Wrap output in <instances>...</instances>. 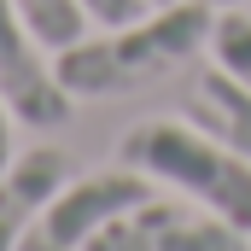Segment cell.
<instances>
[{
	"instance_id": "1",
	"label": "cell",
	"mask_w": 251,
	"mask_h": 251,
	"mask_svg": "<svg viewBox=\"0 0 251 251\" xmlns=\"http://www.w3.org/2000/svg\"><path fill=\"white\" fill-rule=\"evenodd\" d=\"M216 18H222V6H210V0H164L158 12H146L134 24H117V29L94 35V41L82 35V41L59 47L53 70L76 100L134 94V88L170 76L176 64L199 59L210 47V35H216Z\"/></svg>"
},
{
	"instance_id": "2",
	"label": "cell",
	"mask_w": 251,
	"mask_h": 251,
	"mask_svg": "<svg viewBox=\"0 0 251 251\" xmlns=\"http://www.w3.org/2000/svg\"><path fill=\"white\" fill-rule=\"evenodd\" d=\"M117 158L146 170L152 181L181 187L193 204L228 216L234 228L251 234V164L222 146L216 134H204L199 123H134L117 146Z\"/></svg>"
},
{
	"instance_id": "3",
	"label": "cell",
	"mask_w": 251,
	"mask_h": 251,
	"mask_svg": "<svg viewBox=\"0 0 251 251\" xmlns=\"http://www.w3.org/2000/svg\"><path fill=\"white\" fill-rule=\"evenodd\" d=\"M146 199H152V176L134 170V164L82 176V181L70 176V181L47 199V210L24 228L18 251H88V240H94L111 216H123L134 204H146Z\"/></svg>"
},
{
	"instance_id": "4",
	"label": "cell",
	"mask_w": 251,
	"mask_h": 251,
	"mask_svg": "<svg viewBox=\"0 0 251 251\" xmlns=\"http://www.w3.org/2000/svg\"><path fill=\"white\" fill-rule=\"evenodd\" d=\"M88 251H251V234L204 204H170L152 193L146 204L111 216Z\"/></svg>"
},
{
	"instance_id": "5",
	"label": "cell",
	"mask_w": 251,
	"mask_h": 251,
	"mask_svg": "<svg viewBox=\"0 0 251 251\" xmlns=\"http://www.w3.org/2000/svg\"><path fill=\"white\" fill-rule=\"evenodd\" d=\"M0 100L24 128H41V134L70 123V100H76L59 82V70L35 53V35L12 0H0Z\"/></svg>"
},
{
	"instance_id": "6",
	"label": "cell",
	"mask_w": 251,
	"mask_h": 251,
	"mask_svg": "<svg viewBox=\"0 0 251 251\" xmlns=\"http://www.w3.org/2000/svg\"><path fill=\"white\" fill-rule=\"evenodd\" d=\"M70 181V152L64 146H29L0 170V251H18L24 228L47 210V199Z\"/></svg>"
},
{
	"instance_id": "7",
	"label": "cell",
	"mask_w": 251,
	"mask_h": 251,
	"mask_svg": "<svg viewBox=\"0 0 251 251\" xmlns=\"http://www.w3.org/2000/svg\"><path fill=\"white\" fill-rule=\"evenodd\" d=\"M187 117L204 128V134H216L222 146H234V152L251 164V88H246V82H234L222 64L199 76Z\"/></svg>"
},
{
	"instance_id": "8",
	"label": "cell",
	"mask_w": 251,
	"mask_h": 251,
	"mask_svg": "<svg viewBox=\"0 0 251 251\" xmlns=\"http://www.w3.org/2000/svg\"><path fill=\"white\" fill-rule=\"evenodd\" d=\"M18 6V18L29 24V35L41 41V47H70V41H82V24H88V12H82V0H12Z\"/></svg>"
},
{
	"instance_id": "9",
	"label": "cell",
	"mask_w": 251,
	"mask_h": 251,
	"mask_svg": "<svg viewBox=\"0 0 251 251\" xmlns=\"http://www.w3.org/2000/svg\"><path fill=\"white\" fill-rule=\"evenodd\" d=\"M210 47H216V64L234 76V82H246L251 88V18L246 12H222L216 18V35H210Z\"/></svg>"
},
{
	"instance_id": "10",
	"label": "cell",
	"mask_w": 251,
	"mask_h": 251,
	"mask_svg": "<svg viewBox=\"0 0 251 251\" xmlns=\"http://www.w3.org/2000/svg\"><path fill=\"white\" fill-rule=\"evenodd\" d=\"M82 12H88L94 24L117 29V24H134V18H146L152 6H146V0H82Z\"/></svg>"
},
{
	"instance_id": "11",
	"label": "cell",
	"mask_w": 251,
	"mask_h": 251,
	"mask_svg": "<svg viewBox=\"0 0 251 251\" xmlns=\"http://www.w3.org/2000/svg\"><path fill=\"white\" fill-rule=\"evenodd\" d=\"M12 123H18V117H12V111H6V100H0V170L18 158V152H12Z\"/></svg>"
},
{
	"instance_id": "12",
	"label": "cell",
	"mask_w": 251,
	"mask_h": 251,
	"mask_svg": "<svg viewBox=\"0 0 251 251\" xmlns=\"http://www.w3.org/2000/svg\"><path fill=\"white\" fill-rule=\"evenodd\" d=\"M210 6H222V12H228V6H240V0H210Z\"/></svg>"
},
{
	"instance_id": "13",
	"label": "cell",
	"mask_w": 251,
	"mask_h": 251,
	"mask_svg": "<svg viewBox=\"0 0 251 251\" xmlns=\"http://www.w3.org/2000/svg\"><path fill=\"white\" fill-rule=\"evenodd\" d=\"M158 6H164V0H158Z\"/></svg>"
}]
</instances>
